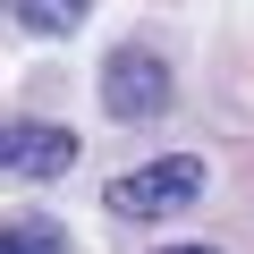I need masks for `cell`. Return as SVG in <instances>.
<instances>
[{"instance_id": "6da1fadb", "label": "cell", "mask_w": 254, "mask_h": 254, "mask_svg": "<svg viewBox=\"0 0 254 254\" xmlns=\"http://www.w3.org/2000/svg\"><path fill=\"white\" fill-rule=\"evenodd\" d=\"M195 195H203V161H187V153L110 178V212H119V220H161V212H178V203H195Z\"/></svg>"}, {"instance_id": "7a4b0ae2", "label": "cell", "mask_w": 254, "mask_h": 254, "mask_svg": "<svg viewBox=\"0 0 254 254\" xmlns=\"http://www.w3.org/2000/svg\"><path fill=\"white\" fill-rule=\"evenodd\" d=\"M170 93H178V85H170V68H161L153 51H119V60L102 68V110H110V119H161Z\"/></svg>"}, {"instance_id": "3957f363", "label": "cell", "mask_w": 254, "mask_h": 254, "mask_svg": "<svg viewBox=\"0 0 254 254\" xmlns=\"http://www.w3.org/2000/svg\"><path fill=\"white\" fill-rule=\"evenodd\" d=\"M68 161H76V136H68V127H34V119L9 127V178H60Z\"/></svg>"}, {"instance_id": "277c9868", "label": "cell", "mask_w": 254, "mask_h": 254, "mask_svg": "<svg viewBox=\"0 0 254 254\" xmlns=\"http://www.w3.org/2000/svg\"><path fill=\"white\" fill-rule=\"evenodd\" d=\"M9 9H17L26 26H43V34H76L93 0H9Z\"/></svg>"}, {"instance_id": "5b68a950", "label": "cell", "mask_w": 254, "mask_h": 254, "mask_svg": "<svg viewBox=\"0 0 254 254\" xmlns=\"http://www.w3.org/2000/svg\"><path fill=\"white\" fill-rule=\"evenodd\" d=\"M0 254H68V237H60L51 220H17V229H9V246H0Z\"/></svg>"}, {"instance_id": "8992f818", "label": "cell", "mask_w": 254, "mask_h": 254, "mask_svg": "<svg viewBox=\"0 0 254 254\" xmlns=\"http://www.w3.org/2000/svg\"><path fill=\"white\" fill-rule=\"evenodd\" d=\"M161 254H220V246H161Z\"/></svg>"}]
</instances>
